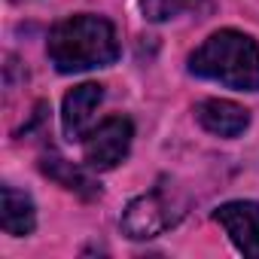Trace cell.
Segmentation results:
<instances>
[{
  "label": "cell",
  "mask_w": 259,
  "mask_h": 259,
  "mask_svg": "<svg viewBox=\"0 0 259 259\" xmlns=\"http://www.w3.org/2000/svg\"><path fill=\"white\" fill-rule=\"evenodd\" d=\"M213 217L244 256L259 259V204L256 201H229Z\"/></svg>",
  "instance_id": "obj_5"
},
{
  "label": "cell",
  "mask_w": 259,
  "mask_h": 259,
  "mask_svg": "<svg viewBox=\"0 0 259 259\" xmlns=\"http://www.w3.org/2000/svg\"><path fill=\"white\" fill-rule=\"evenodd\" d=\"M43 174H49L52 180H58L64 189H70V192H79V195H101V189L73 165V162H67V159H61V156H46L43 159Z\"/></svg>",
  "instance_id": "obj_9"
},
{
  "label": "cell",
  "mask_w": 259,
  "mask_h": 259,
  "mask_svg": "<svg viewBox=\"0 0 259 259\" xmlns=\"http://www.w3.org/2000/svg\"><path fill=\"white\" fill-rule=\"evenodd\" d=\"M0 223H4V232L7 235H16V238H25L34 232L37 226V210H34V201L19 192L16 186H4V207H0Z\"/></svg>",
  "instance_id": "obj_8"
},
{
  "label": "cell",
  "mask_w": 259,
  "mask_h": 259,
  "mask_svg": "<svg viewBox=\"0 0 259 259\" xmlns=\"http://www.w3.org/2000/svg\"><path fill=\"white\" fill-rule=\"evenodd\" d=\"M189 70L238 92H259V46L241 31H217L189 55Z\"/></svg>",
  "instance_id": "obj_2"
},
{
  "label": "cell",
  "mask_w": 259,
  "mask_h": 259,
  "mask_svg": "<svg viewBox=\"0 0 259 259\" xmlns=\"http://www.w3.org/2000/svg\"><path fill=\"white\" fill-rule=\"evenodd\" d=\"M195 119L201 128H207L210 135L220 138H238L244 135V128L250 125V113L235 104V101H220V98H207L195 107Z\"/></svg>",
  "instance_id": "obj_7"
},
{
  "label": "cell",
  "mask_w": 259,
  "mask_h": 259,
  "mask_svg": "<svg viewBox=\"0 0 259 259\" xmlns=\"http://www.w3.org/2000/svg\"><path fill=\"white\" fill-rule=\"evenodd\" d=\"M180 220V204L165 192V189H153L141 198H135L122 213V232L135 241L144 238H156L165 229H171Z\"/></svg>",
  "instance_id": "obj_3"
},
{
  "label": "cell",
  "mask_w": 259,
  "mask_h": 259,
  "mask_svg": "<svg viewBox=\"0 0 259 259\" xmlns=\"http://www.w3.org/2000/svg\"><path fill=\"white\" fill-rule=\"evenodd\" d=\"M207 4V0H144L141 10H144V19L150 22H168V19H177L183 13H195Z\"/></svg>",
  "instance_id": "obj_10"
},
{
  "label": "cell",
  "mask_w": 259,
  "mask_h": 259,
  "mask_svg": "<svg viewBox=\"0 0 259 259\" xmlns=\"http://www.w3.org/2000/svg\"><path fill=\"white\" fill-rule=\"evenodd\" d=\"M104 101V85L98 82H82L73 92L64 95V107H61V128L67 141H82L89 135V125L95 119V110Z\"/></svg>",
  "instance_id": "obj_6"
},
{
  "label": "cell",
  "mask_w": 259,
  "mask_h": 259,
  "mask_svg": "<svg viewBox=\"0 0 259 259\" xmlns=\"http://www.w3.org/2000/svg\"><path fill=\"white\" fill-rule=\"evenodd\" d=\"M132 138H135V128L125 116H110L104 119L95 132H89L82 138V159L89 168L95 171H107L116 168L128 150H132Z\"/></svg>",
  "instance_id": "obj_4"
},
{
  "label": "cell",
  "mask_w": 259,
  "mask_h": 259,
  "mask_svg": "<svg viewBox=\"0 0 259 259\" xmlns=\"http://www.w3.org/2000/svg\"><path fill=\"white\" fill-rule=\"evenodd\" d=\"M46 52H49V61L61 73H79V70L113 64L119 58V43L107 19L70 16L52 28Z\"/></svg>",
  "instance_id": "obj_1"
}]
</instances>
